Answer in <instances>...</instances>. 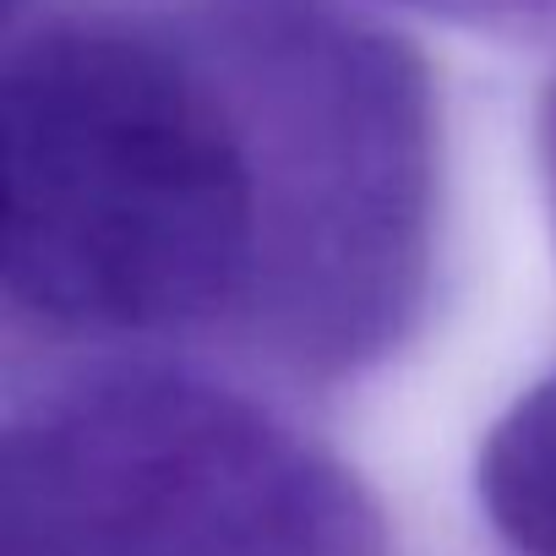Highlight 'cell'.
I'll return each instance as SVG.
<instances>
[{
    "label": "cell",
    "instance_id": "277c9868",
    "mask_svg": "<svg viewBox=\"0 0 556 556\" xmlns=\"http://www.w3.org/2000/svg\"><path fill=\"white\" fill-rule=\"evenodd\" d=\"M475 496L518 556H556V371L518 393L485 431Z\"/></svg>",
    "mask_w": 556,
    "mask_h": 556
},
{
    "label": "cell",
    "instance_id": "5b68a950",
    "mask_svg": "<svg viewBox=\"0 0 556 556\" xmlns=\"http://www.w3.org/2000/svg\"><path fill=\"white\" fill-rule=\"evenodd\" d=\"M393 7H420L447 17H513V12H545L556 0H393Z\"/></svg>",
    "mask_w": 556,
    "mask_h": 556
},
{
    "label": "cell",
    "instance_id": "6da1fadb",
    "mask_svg": "<svg viewBox=\"0 0 556 556\" xmlns=\"http://www.w3.org/2000/svg\"><path fill=\"white\" fill-rule=\"evenodd\" d=\"M273 213L256 131L202 45L55 23L0 77V290L93 344H256Z\"/></svg>",
    "mask_w": 556,
    "mask_h": 556
},
{
    "label": "cell",
    "instance_id": "52a82bcc",
    "mask_svg": "<svg viewBox=\"0 0 556 556\" xmlns=\"http://www.w3.org/2000/svg\"><path fill=\"white\" fill-rule=\"evenodd\" d=\"M7 7H12V12H17V7H23V0H7Z\"/></svg>",
    "mask_w": 556,
    "mask_h": 556
},
{
    "label": "cell",
    "instance_id": "8992f818",
    "mask_svg": "<svg viewBox=\"0 0 556 556\" xmlns=\"http://www.w3.org/2000/svg\"><path fill=\"white\" fill-rule=\"evenodd\" d=\"M540 164H545V191H551V218H556V83L540 110Z\"/></svg>",
    "mask_w": 556,
    "mask_h": 556
},
{
    "label": "cell",
    "instance_id": "7a4b0ae2",
    "mask_svg": "<svg viewBox=\"0 0 556 556\" xmlns=\"http://www.w3.org/2000/svg\"><path fill=\"white\" fill-rule=\"evenodd\" d=\"M267 175L273 267L256 355L306 382L399 355L437 290L442 131L420 55L323 7L262 0L197 23Z\"/></svg>",
    "mask_w": 556,
    "mask_h": 556
},
{
    "label": "cell",
    "instance_id": "3957f363",
    "mask_svg": "<svg viewBox=\"0 0 556 556\" xmlns=\"http://www.w3.org/2000/svg\"><path fill=\"white\" fill-rule=\"evenodd\" d=\"M0 556H393V534L361 475L273 404L115 361L7 420Z\"/></svg>",
    "mask_w": 556,
    "mask_h": 556
}]
</instances>
